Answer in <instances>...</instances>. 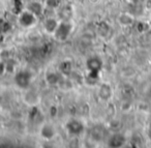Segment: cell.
I'll return each instance as SVG.
<instances>
[{
  "label": "cell",
  "instance_id": "obj_5",
  "mask_svg": "<svg viewBox=\"0 0 151 148\" xmlns=\"http://www.w3.org/2000/svg\"><path fill=\"white\" fill-rule=\"evenodd\" d=\"M40 135L42 139L47 140V141H50V140H52L56 136V129H55V127L52 124L46 123V124H44L40 127Z\"/></svg>",
  "mask_w": 151,
  "mask_h": 148
},
{
  "label": "cell",
  "instance_id": "obj_3",
  "mask_svg": "<svg viewBox=\"0 0 151 148\" xmlns=\"http://www.w3.org/2000/svg\"><path fill=\"white\" fill-rule=\"evenodd\" d=\"M67 133L71 136H80L84 131V124L78 119H69L65 124Z\"/></svg>",
  "mask_w": 151,
  "mask_h": 148
},
{
  "label": "cell",
  "instance_id": "obj_8",
  "mask_svg": "<svg viewBox=\"0 0 151 148\" xmlns=\"http://www.w3.org/2000/svg\"><path fill=\"white\" fill-rule=\"evenodd\" d=\"M99 95L103 100H109L110 97L112 96L111 86H110L109 84H103V85L99 87Z\"/></svg>",
  "mask_w": 151,
  "mask_h": 148
},
{
  "label": "cell",
  "instance_id": "obj_2",
  "mask_svg": "<svg viewBox=\"0 0 151 148\" xmlns=\"http://www.w3.org/2000/svg\"><path fill=\"white\" fill-rule=\"evenodd\" d=\"M73 29V26L71 23L67 21H63L58 24V27L56 28L55 32L53 33L55 40H59V42H64L69 38Z\"/></svg>",
  "mask_w": 151,
  "mask_h": 148
},
{
  "label": "cell",
  "instance_id": "obj_17",
  "mask_svg": "<svg viewBox=\"0 0 151 148\" xmlns=\"http://www.w3.org/2000/svg\"><path fill=\"white\" fill-rule=\"evenodd\" d=\"M6 73V64L3 60H0V77H2Z\"/></svg>",
  "mask_w": 151,
  "mask_h": 148
},
{
  "label": "cell",
  "instance_id": "obj_6",
  "mask_svg": "<svg viewBox=\"0 0 151 148\" xmlns=\"http://www.w3.org/2000/svg\"><path fill=\"white\" fill-rule=\"evenodd\" d=\"M86 65L89 73L99 74V71L101 69V66H103V62L99 57H91L87 60Z\"/></svg>",
  "mask_w": 151,
  "mask_h": 148
},
{
  "label": "cell",
  "instance_id": "obj_14",
  "mask_svg": "<svg viewBox=\"0 0 151 148\" xmlns=\"http://www.w3.org/2000/svg\"><path fill=\"white\" fill-rule=\"evenodd\" d=\"M71 69H73V64H71L70 61H68V60L63 61L60 64V71H62L63 74L68 75L69 73H71Z\"/></svg>",
  "mask_w": 151,
  "mask_h": 148
},
{
  "label": "cell",
  "instance_id": "obj_16",
  "mask_svg": "<svg viewBox=\"0 0 151 148\" xmlns=\"http://www.w3.org/2000/svg\"><path fill=\"white\" fill-rule=\"evenodd\" d=\"M5 64H6V71H9V73H13L14 69H15V67H16L15 63H14L12 60H6Z\"/></svg>",
  "mask_w": 151,
  "mask_h": 148
},
{
  "label": "cell",
  "instance_id": "obj_7",
  "mask_svg": "<svg viewBox=\"0 0 151 148\" xmlns=\"http://www.w3.org/2000/svg\"><path fill=\"white\" fill-rule=\"evenodd\" d=\"M58 21L55 18H48L44 23V28L48 33H54L56 28L58 27Z\"/></svg>",
  "mask_w": 151,
  "mask_h": 148
},
{
  "label": "cell",
  "instance_id": "obj_10",
  "mask_svg": "<svg viewBox=\"0 0 151 148\" xmlns=\"http://www.w3.org/2000/svg\"><path fill=\"white\" fill-rule=\"evenodd\" d=\"M118 21H119V23L121 24L122 26H130L134 23V17L127 13L121 14L120 17L118 18Z\"/></svg>",
  "mask_w": 151,
  "mask_h": 148
},
{
  "label": "cell",
  "instance_id": "obj_13",
  "mask_svg": "<svg viewBox=\"0 0 151 148\" xmlns=\"http://www.w3.org/2000/svg\"><path fill=\"white\" fill-rule=\"evenodd\" d=\"M11 28H12V25L9 21L2 19V18H0V34L9 32V30H11Z\"/></svg>",
  "mask_w": 151,
  "mask_h": 148
},
{
  "label": "cell",
  "instance_id": "obj_12",
  "mask_svg": "<svg viewBox=\"0 0 151 148\" xmlns=\"http://www.w3.org/2000/svg\"><path fill=\"white\" fill-rule=\"evenodd\" d=\"M110 146H113V147H119L124 144V138L121 135H114L112 136V138L109 141Z\"/></svg>",
  "mask_w": 151,
  "mask_h": 148
},
{
  "label": "cell",
  "instance_id": "obj_9",
  "mask_svg": "<svg viewBox=\"0 0 151 148\" xmlns=\"http://www.w3.org/2000/svg\"><path fill=\"white\" fill-rule=\"evenodd\" d=\"M27 9L31 12V13H33L36 17H38V16H40L42 14L44 7H42V5L40 4V2H37V1H32V2H30L29 4H28Z\"/></svg>",
  "mask_w": 151,
  "mask_h": 148
},
{
  "label": "cell",
  "instance_id": "obj_4",
  "mask_svg": "<svg viewBox=\"0 0 151 148\" xmlns=\"http://www.w3.org/2000/svg\"><path fill=\"white\" fill-rule=\"evenodd\" d=\"M37 21V17L30 11H24L19 16V24L24 28H29L33 26Z\"/></svg>",
  "mask_w": 151,
  "mask_h": 148
},
{
  "label": "cell",
  "instance_id": "obj_18",
  "mask_svg": "<svg viewBox=\"0 0 151 148\" xmlns=\"http://www.w3.org/2000/svg\"><path fill=\"white\" fill-rule=\"evenodd\" d=\"M0 52H1V49H0Z\"/></svg>",
  "mask_w": 151,
  "mask_h": 148
},
{
  "label": "cell",
  "instance_id": "obj_11",
  "mask_svg": "<svg viewBox=\"0 0 151 148\" xmlns=\"http://www.w3.org/2000/svg\"><path fill=\"white\" fill-rule=\"evenodd\" d=\"M59 80H60L59 75L57 73H55V71H49L46 75V81L49 85H52V86L56 85L59 82Z\"/></svg>",
  "mask_w": 151,
  "mask_h": 148
},
{
  "label": "cell",
  "instance_id": "obj_1",
  "mask_svg": "<svg viewBox=\"0 0 151 148\" xmlns=\"http://www.w3.org/2000/svg\"><path fill=\"white\" fill-rule=\"evenodd\" d=\"M33 75L28 69H22L19 71L15 76V84L21 89H27L31 85Z\"/></svg>",
  "mask_w": 151,
  "mask_h": 148
},
{
  "label": "cell",
  "instance_id": "obj_15",
  "mask_svg": "<svg viewBox=\"0 0 151 148\" xmlns=\"http://www.w3.org/2000/svg\"><path fill=\"white\" fill-rule=\"evenodd\" d=\"M46 4L50 9H56L59 5V0H47Z\"/></svg>",
  "mask_w": 151,
  "mask_h": 148
}]
</instances>
